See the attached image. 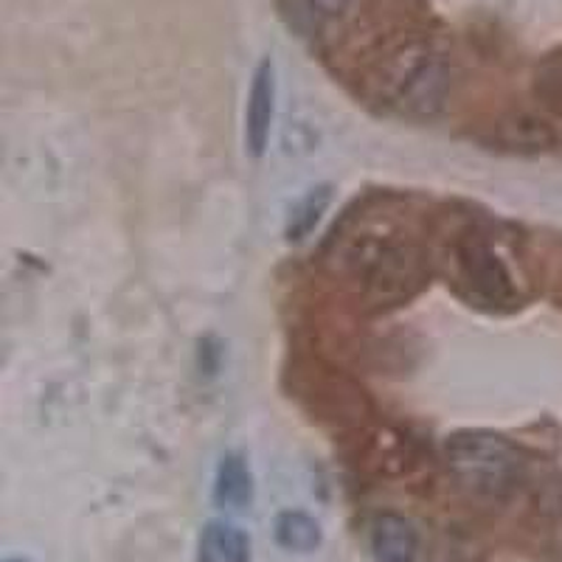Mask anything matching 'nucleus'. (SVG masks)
Returning <instances> with one entry per match:
<instances>
[{"label":"nucleus","mask_w":562,"mask_h":562,"mask_svg":"<svg viewBox=\"0 0 562 562\" xmlns=\"http://www.w3.org/2000/svg\"><path fill=\"white\" fill-rule=\"evenodd\" d=\"M448 470L456 484L473 498L504 501L524 481V459L504 436L467 430L448 439Z\"/></svg>","instance_id":"1"},{"label":"nucleus","mask_w":562,"mask_h":562,"mask_svg":"<svg viewBox=\"0 0 562 562\" xmlns=\"http://www.w3.org/2000/svg\"><path fill=\"white\" fill-rule=\"evenodd\" d=\"M459 281L467 299L479 307L498 310L515 301V288L504 262L481 239H470L459 248Z\"/></svg>","instance_id":"4"},{"label":"nucleus","mask_w":562,"mask_h":562,"mask_svg":"<svg viewBox=\"0 0 562 562\" xmlns=\"http://www.w3.org/2000/svg\"><path fill=\"white\" fill-rule=\"evenodd\" d=\"M498 138L509 149H543L554 140V135L531 115H512L498 127Z\"/></svg>","instance_id":"10"},{"label":"nucleus","mask_w":562,"mask_h":562,"mask_svg":"<svg viewBox=\"0 0 562 562\" xmlns=\"http://www.w3.org/2000/svg\"><path fill=\"white\" fill-rule=\"evenodd\" d=\"M254 498V479L243 456L231 453L220 461L217 479H214V501L217 506L231 512H239Z\"/></svg>","instance_id":"8"},{"label":"nucleus","mask_w":562,"mask_h":562,"mask_svg":"<svg viewBox=\"0 0 562 562\" xmlns=\"http://www.w3.org/2000/svg\"><path fill=\"white\" fill-rule=\"evenodd\" d=\"M276 540L288 551H315L321 546V529L304 512H284L276 520Z\"/></svg>","instance_id":"9"},{"label":"nucleus","mask_w":562,"mask_h":562,"mask_svg":"<svg viewBox=\"0 0 562 562\" xmlns=\"http://www.w3.org/2000/svg\"><path fill=\"white\" fill-rule=\"evenodd\" d=\"M276 113V74L273 63L262 59L254 74L248 93V108H245V140L254 155H262L270 138V124Z\"/></svg>","instance_id":"5"},{"label":"nucleus","mask_w":562,"mask_h":562,"mask_svg":"<svg viewBox=\"0 0 562 562\" xmlns=\"http://www.w3.org/2000/svg\"><path fill=\"white\" fill-rule=\"evenodd\" d=\"M349 3L351 0H299L301 14H304L310 23H315V26H321V23H326V20L340 18Z\"/></svg>","instance_id":"12"},{"label":"nucleus","mask_w":562,"mask_h":562,"mask_svg":"<svg viewBox=\"0 0 562 562\" xmlns=\"http://www.w3.org/2000/svg\"><path fill=\"white\" fill-rule=\"evenodd\" d=\"M450 70L445 59L425 45H411L396 54L383 74V97L405 115H434L445 104Z\"/></svg>","instance_id":"3"},{"label":"nucleus","mask_w":562,"mask_h":562,"mask_svg":"<svg viewBox=\"0 0 562 562\" xmlns=\"http://www.w3.org/2000/svg\"><path fill=\"white\" fill-rule=\"evenodd\" d=\"M326 205H329V189H326V186H318V189H313V192L293 209V217H290L288 225V237L295 239V243L307 237L310 231L318 225Z\"/></svg>","instance_id":"11"},{"label":"nucleus","mask_w":562,"mask_h":562,"mask_svg":"<svg viewBox=\"0 0 562 562\" xmlns=\"http://www.w3.org/2000/svg\"><path fill=\"white\" fill-rule=\"evenodd\" d=\"M346 262L366 293L380 304L408 299L425 276L419 250L396 239H363L349 250Z\"/></svg>","instance_id":"2"},{"label":"nucleus","mask_w":562,"mask_h":562,"mask_svg":"<svg viewBox=\"0 0 562 562\" xmlns=\"http://www.w3.org/2000/svg\"><path fill=\"white\" fill-rule=\"evenodd\" d=\"M371 551L378 562H416L419 531L403 515H380L371 529Z\"/></svg>","instance_id":"6"},{"label":"nucleus","mask_w":562,"mask_h":562,"mask_svg":"<svg viewBox=\"0 0 562 562\" xmlns=\"http://www.w3.org/2000/svg\"><path fill=\"white\" fill-rule=\"evenodd\" d=\"M198 557L200 562H248L250 540L239 526L225 524V520H211L200 531Z\"/></svg>","instance_id":"7"}]
</instances>
